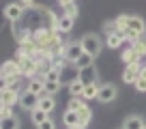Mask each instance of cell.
Returning a JSON list of instances; mask_svg holds the SVG:
<instances>
[{"label": "cell", "mask_w": 146, "mask_h": 129, "mask_svg": "<svg viewBox=\"0 0 146 129\" xmlns=\"http://www.w3.org/2000/svg\"><path fill=\"white\" fill-rule=\"evenodd\" d=\"M144 39H146V35H144Z\"/></svg>", "instance_id": "37"}, {"label": "cell", "mask_w": 146, "mask_h": 129, "mask_svg": "<svg viewBox=\"0 0 146 129\" xmlns=\"http://www.w3.org/2000/svg\"><path fill=\"white\" fill-rule=\"evenodd\" d=\"M19 97H22V92H19V90L2 86V90H0V106H9V108H13L15 103H19Z\"/></svg>", "instance_id": "5"}, {"label": "cell", "mask_w": 146, "mask_h": 129, "mask_svg": "<svg viewBox=\"0 0 146 129\" xmlns=\"http://www.w3.org/2000/svg\"><path fill=\"white\" fill-rule=\"evenodd\" d=\"M144 129H146V125H144Z\"/></svg>", "instance_id": "36"}, {"label": "cell", "mask_w": 146, "mask_h": 129, "mask_svg": "<svg viewBox=\"0 0 146 129\" xmlns=\"http://www.w3.org/2000/svg\"><path fill=\"white\" fill-rule=\"evenodd\" d=\"M62 123L67 125L69 129H71V127H80V116H78V112H73V110H64V114H62Z\"/></svg>", "instance_id": "13"}, {"label": "cell", "mask_w": 146, "mask_h": 129, "mask_svg": "<svg viewBox=\"0 0 146 129\" xmlns=\"http://www.w3.org/2000/svg\"><path fill=\"white\" fill-rule=\"evenodd\" d=\"M131 47H133V50H135L137 54L142 56V58L146 56V39H144V37H140L137 41H133V43H131Z\"/></svg>", "instance_id": "24"}, {"label": "cell", "mask_w": 146, "mask_h": 129, "mask_svg": "<svg viewBox=\"0 0 146 129\" xmlns=\"http://www.w3.org/2000/svg\"><path fill=\"white\" fill-rule=\"evenodd\" d=\"M36 129H56V125H54V120H52V118H47L45 123H41Z\"/></svg>", "instance_id": "31"}, {"label": "cell", "mask_w": 146, "mask_h": 129, "mask_svg": "<svg viewBox=\"0 0 146 129\" xmlns=\"http://www.w3.org/2000/svg\"><path fill=\"white\" fill-rule=\"evenodd\" d=\"M80 43H82V50L86 52V54H90L92 58H97V56L101 54V47H103L101 37L95 35V32H86V35L80 39Z\"/></svg>", "instance_id": "2"}, {"label": "cell", "mask_w": 146, "mask_h": 129, "mask_svg": "<svg viewBox=\"0 0 146 129\" xmlns=\"http://www.w3.org/2000/svg\"><path fill=\"white\" fill-rule=\"evenodd\" d=\"M0 116H2V118H9V116H13V110H11L9 106H0Z\"/></svg>", "instance_id": "30"}, {"label": "cell", "mask_w": 146, "mask_h": 129, "mask_svg": "<svg viewBox=\"0 0 146 129\" xmlns=\"http://www.w3.org/2000/svg\"><path fill=\"white\" fill-rule=\"evenodd\" d=\"M24 13H26V7H24L22 2H11V5L5 7V17L9 19L11 24L19 22V19L24 17Z\"/></svg>", "instance_id": "3"}, {"label": "cell", "mask_w": 146, "mask_h": 129, "mask_svg": "<svg viewBox=\"0 0 146 129\" xmlns=\"http://www.w3.org/2000/svg\"><path fill=\"white\" fill-rule=\"evenodd\" d=\"M116 26H118V32L123 35L125 41H131V43L146 35V22L140 15H118Z\"/></svg>", "instance_id": "1"}, {"label": "cell", "mask_w": 146, "mask_h": 129, "mask_svg": "<svg viewBox=\"0 0 146 129\" xmlns=\"http://www.w3.org/2000/svg\"><path fill=\"white\" fill-rule=\"evenodd\" d=\"M0 73H2V78H24L22 67H19V63H17L15 58L5 60V63H2V69H0Z\"/></svg>", "instance_id": "4"}, {"label": "cell", "mask_w": 146, "mask_h": 129, "mask_svg": "<svg viewBox=\"0 0 146 129\" xmlns=\"http://www.w3.org/2000/svg\"><path fill=\"white\" fill-rule=\"evenodd\" d=\"M71 129H86V127H71Z\"/></svg>", "instance_id": "35"}, {"label": "cell", "mask_w": 146, "mask_h": 129, "mask_svg": "<svg viewBox=\"0 0 146 129\" xmlns=\"http://www.w3.org/2000/svg\"><path fill=\"white\" fill-rule=\"evenodd\" d=\"M123 35L120 32H112V35H108V39H105V43H108V47L110 50H118L120 45H123Z\"/></svg>", "instance_id": "16"}, {"label": "cell", "mask_w": 146, "mask_h": 129, "mask_svg": "<svg viewBox=\"0 0 146 129\" xmlns=\"http://www.w3.org/2000/svg\"><path fill=\"white\" fill-rule=\"evenodd\" d=\"M73 22H75V19L69 17V15H60V19H58V30L62 32V35L71 32V30H73Z\"/></svg>", "instance_id": "17"}, {"label": "cell", "mask_w": 146, "mask_h": 129, "mask_svg": "<svg viewBox=\"0 0 146 129\" xmlns=\"http://www.w3.org/2000/svg\"><path fill=\"white\" fill-rule=\"evenodd\" d=\"M30 118H32V123L39 127L41 123H45L47 118H50V112H45V110H41V108H35V110L30 112Z\"/></svg>", "instance_id": "15"}, {"label": "cell", "mask_w": 146, "mask_h": 129, "mask_svg": "<svg viewBox=\"0 0 146 129\" xmlns=\"http://www.w3.org/2000/svg\"><path fill=\"white\" fill-rule=\"evenodd\" d=\"M133 86H135V90H137V92H146V80L140 75V80H137V82L133 84Z\"/></svg>", "instance_id": "29"}, {"label": "cell", "mask_w": 146, "mask_h": 129, "mask_svg": "<svg viewBox=\"0 0 146 129\" xmlns=\"http://www.w3.org/2000/svg\"><path fill=\"white\" fill-rule=\"evenodd\" d=\"M99 86L101 84L97 82V84H90V86H86L84 88V92H82V99H97V95H99Z\"/></svg>", "instance_id": "20"}, {"label": "cell", "mask_w": 146, "mask_h": 129, "mask_svg": "<svg viewBox=\"0 0 146 129\" xmlns=\"http://www.w3.org/2000/svg\"><path fill=\"white\" fill-rule=\"evenodd\" d=\"M123 129H144V120H142L140 116L131 114V116H127V118H125Z\"/></svg>", "instance_id": "14"}, {"label": "cell", "mask_w": 146, "mask_h": 129, "mask_svg": "<svg viewBox=\"0 0 146 129\" xmlns=\"http://www.w3.org/2000/svg\"><path fill=\"white\" fill-rule=\"evenodd\" d=\"M84 106H86V99H82V97H71V99H69V103H67V110L80 112Z\"/></svg>", "instance_id": "22"}, {"label": "cell", "mask_w": 146, "mask_h": 129, "mask_svg": "<svg viewBox=\"0 0 146 129\" xmlns=\"http://www.w3.org/2000/svg\"><path fill=\"white\" fill-rule=\"evenodd\" d=\"M19 2H22V5L26 7V9H32V7H35V2H36V0H19Z\"/></svg>", "instance_id": "32"}, {"label": "cell", "mask_w": 146, "mask_h": 129, "mask_svg": "<svg viewBox=\"0 0 146 129\" xmlns=\"http://www.w3.org/2000/svg\"><path fill=\"white\" fill-rule=\"evenodd\" d=\"M142 78L146 80V67H142Z\"/></svg>", "instance_id": "34"}, {"label": "cell", "mask_w": 146, "mask_h": 129, "mask_svg": "<svg viewBox=\"0 0 146 129\" xmlns=\"http://www.w3.org/2000/svg\"><path fill=\"white\" fill-rule=\"evenodd\" d=\"M97 69H95V64H90V67H86V69L80 71V82L84 84V86H90V84H97Z\"/></svg>", "instance_id": "11"}, {"label": "cell", "mask_w": 146, "mask_h": 129, "mask_svg": "<svg viewBox=\"0 0 146 129\" xmlns=\"http://www.w3.org/2000/svg\"><path fill=\"white\" fill-rule=\"evenodd\" d=\"M103 32H105V37H108V35H112V32H118L116 19H112V22H105V24H103Z\"/></svg>", "instance_id": "27"}, {"label": "cell", "mask_w": 146, "mask_h": 129, "mask_svg": "<svg viewBox=\"0 0 146 129\" xmlns=\"http://www.w3.org/2000/svg\"><path fill=\"white\" fill-rule=\"evenodd\" d=\"M84 84L80 82V80H75V82L71 84V86H69V92H71V97H82V92H84Z\"/></svg>", "instance_id": "25"}, {"label": "cell", "mask_w": 146, "mask_h": 129, "mask_svg": "<svg viewBox=\"0 0 146 129\" xmlns=\"http://www.w3.org/2000/svg\"><path fill=\"white\" fill-rule=\"evenodd\" d=\"M73 2H75V0H73Z\"/></svg>", "instance_id": "38"}, {"label": "cell", "mask_w": 146, "mask_h": 129, "mask_svg": "<svg viewBox=\"0 0 146 129\" xmlns=\"http://www.w3.org/2000/svg\"><path fill=\"white\" fill-rule=\"evenodd\" d=\"M92 60H95V58H92L90 54H86V52H84V54L80 56V58L75 60V63H73V64L78 67V71H82V69H86V67H90V64H92Z\"/></svg>", "instance_id": "19"}, {"label": "cell", "mask_w": 146, "mask_h": 129, "mask_svg": "<svg viewBox=\"0 0 146 129\" xmlns=\"http://www.w3.org/2000/svg\"><path fill=\"white\" fill-rule=\"evenodd\" d=\"M120 58H123L125 64H135V63H140V60H142V56L137 54L131 45H129V47H125V52H123V56H120Z\"/></svg>", "instance_id": "12"}, {"label": "cell", "mask_w": 146, "mask_h": 129, "mask_svg": "<svg viewBox=\"0 0 146 129\" xmlns=\"http://www.w3.org/2000/svg\"><path fill=\"white\" fill-rule=\"evenodd\" d=\"M64 58H67V63H75V60L80 58V56L84 54V50H82V43L80 41H75V43H64Z\"/></svg>", "instance_id": "9"}, {"label": "cell", "mask_w": 146, "mask_h": 129, "mask_svg": "<svg viewBox=\"0 0 146 129\" xmlns=\"http://www.w3.org/2000/svg\"><path fill=\"white\" fill-rule=\"evenodd\" d=\"M78 13H80V11H78V5H75V2H71V5L64 7V15H69V17L75 19V17H78Z\"/></svg>", "instance_id": "28"}, {"label": "cell", "mask_w": 146, "mask_h": 129, "mask_svg": "<svg viewBox=\"0 0 146 129\" xmlns=\"http://www.w3.org/2000/svg\"><path fill=\"white\" fill-rule=\"evenodd\" d=\"M0 129H19V118L17 116H9V118H2L0 123Z\"/></svg>", "instance_id": "23"}, {"label": "cell", "mask_w": 146, "mask_h": 129, "mask_svg": "<svg viewBox=\"0 0 146 129\" xmlns=\"http://www.w3.org/2000/svg\"><path fill=\"white\" fill-rule=\"evenodd\" d=\"M75 80H80V71H78V67H75V64L69 63L67 67L60 71V84H64V86H71Z\"/></svg>", "instance_id": "8"}, {"label": "cell", "mask_w": 146, "mask_h": 129, "mask_svg": "<svg viewBox=\"0 0 146 129\" xmlns=\"http://www.w3.org/2000/svg\"><path fill=\"white\" fill-rule=\"evenodd\" d=\"M58 2H60V7H67V5H71L73 0H58Z\"/></svg>", "instance_id": "33"}, {"label": "cell", "mask_w": 146, "mask_h": 129, "mask_svg": "<svg viewBox=\"0 0 146 129\" xmlns=\"http://www.w3.org/2000/svg\"><path fill=\"white\" fill-rule=\"evenodd\" d=\"M142 75V63L135 64H125V71H123V82L125 84H135Z\"/></svg>", "instance_id": "7"}, {"label": "cell", "mask_w": 146, "mask_h": 129, "mask_svg": "<svg viewBox=\"0 0 146 129\" xmlns=\"http://www.w3.org/2000/svg\"><path fill=\"white\" fill-rule=\"evenodd\" d=\"M39 99H41L39 95H35V92H30V90H24L22 97H19V106H22L24 110L32 112L35 108H39Z\"/></svg>", "instance_id": "10"}, {"label": "cell", "mask_w": 146, "mask_h": 129, "mask_svg": "<svg viewBox=\"0 0 146 129\" xmlns=\"http://www.w3.org/2000/svg\"><path fill=\"white\" fill-rule=\"evenodd\" d=\"M116 95H118V88H116L114 84H101L99 86V95H97V101L112 103L116 99Z\"/></svg>", "instance_id": "6"}, {"label": "cell", "mask_w": 146, "mask_h": 129, "mask_svg": "<svg viewBox=\"0 0 146 129\" xmlns=\"http://www.w3.org/2000/svg\"><path fill=\"white\" fill-rule=\"evenodd\" d=\"M78 116H80V127H86V125H90L92 112H90V108H88V106H84L82 110L78 112Z\"/></svg>", "instance_id": "21"}, {"label": "cell", "mask_w": 146, "mask_h": 129, "mask_svg": "<svg viewBox=\"0 0 146 129\" xmlns=\"http://www.w3.org/2000/svg\"><path fill=\"white\" fill-rule=\"evenodd\" d=\"M39 108H41V110H45V112H52V110L56 108V97H52V95L41 97V99H39Z\"/></svg>", "instance_id": "18"}, {"label": "cell", "mask_w": 146, "mask_h": 129, "mask_svg": "<svg viewBox=\"0 0 146 129\" xmlns=\"http://www.w3.org/2000/svg\"><path fill=\"white\" fill-rule=\"evenodd\" d=\"M60 86H62L60 82H45V95H52V97H54L56 92L60 90ZM45 95H43V97H45Z\"/></svg>", "instance_id": "26"}]
</instances>
